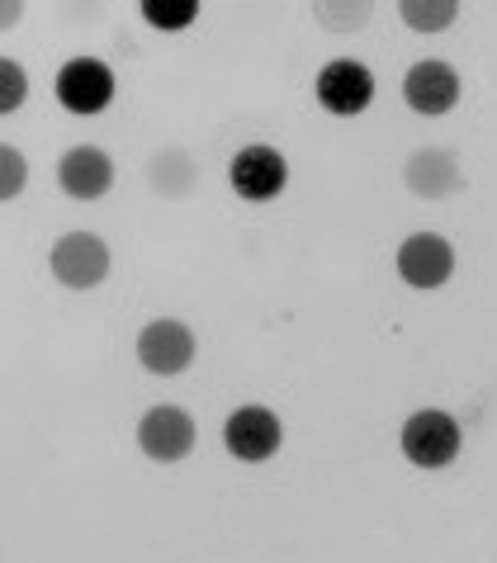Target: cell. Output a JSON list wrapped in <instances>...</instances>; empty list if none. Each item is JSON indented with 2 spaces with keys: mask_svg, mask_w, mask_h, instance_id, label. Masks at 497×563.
Wrapping results in <instances>:
<instances>
[{
  "mask_svg": "<svg viewBox=\"0 0 497 563\" xmlns=\"http://www.w3.org/2000/svg\"><path fill=\"white\" fill-rule=\"evenodd\" d=\"M398 445H402V460L417 464V468H445V464L460 460L464 431L445 408H417L408 421H402Z\"/></svg>",
  "mask_w": 497,
  "mask_h": 563,
  "instance_id": "6da1fadb",
  "label": "cell"
},
{
  "mask_svg": "<svg viewBox=\"0 0 497 563\" xmlns=\"http://www.w3.org/2000/svg\"><path fill=\"white\" fill-rule=\"evenodd\" d=\"M48 265H53L57 285L86 294V289H96V285L110 279L114 252H110V242H104V238H96V232H67V238L53 242Z\"/></svg>",
  "mask_w": 497,
  "mask_h": 563,
  "instance_id": "7a4b0ae2",
  "label": "cell"
},
{
  "mask_svg": "<svg viewBox=\"0 0 497 563\" xmlns=\"http://www.w3.org/2000/svg\"><path fill=\"white\" fill-rule=\"evenodd\" d=\"M223 445L238 464H266L285 445V427H279V417L266 402H242L223 421Z\"/></svg>",
  "mask_w": 497,
  "mask_h": 563,
  "instance_id": "3957f363",
  "label": "cell"
},
{
  "mask_svg": "<svg viewBox=\"0 0 497 563\" xmlns=\"http://www.w3.org/2000/svg\"><path fill=\"white\" fill-rule=\"evenodd\" d=\"M228 185L238 199H246V205H270V199H279L289 185L285 152L270 147V143H246L238 156H232Z\"/></svg>",
  "mask_w": 497,
  "mask_h": 563,
  "instance_id": "277c9868",
  "label": "cell"
},
{
  "mask_svg": "<svg viewBox=\"0 0 497 563\" xmlns=\"http://www.w3.org/2000/svg\"><path fill=\"white\" fill-rule=\"evenodd\" d=\"M53 96L57 104L67 109V114H100V109H110L114 100V71H110V62H100V57H71V62H62V71H57V81H53Z\"/></svg>",
  "mask_w": 497,
  "mask_h": 563,
  "instance_id": "5b68a950",
  "label": "cell"
},
{
  "mask_svg": "<svg viewBox=\"0 0 497 563\" xmlns=\"http://www.w3.org/2000/svg\"><path fill=\"white\" fill-rule=\"evenodd\" d=\"M195 355H199V341L180 318H157L137 332V365L147 374H157V379L185 374L195 365Z\"/></svg>",
  "mask_w": 497,
  "mask_h": 563,
  "instance_id": "8992f818",
  "label": "cell"
},
{
  "mask_svg": "<svg viewBox=\"0 0 497 563\" xmlns=\"http://www.w3.org/2000/svg\"><path fill=\"white\" fill-rule=\"evenodd\" d=\"M195 441H199L195 417L176 408V402H157V408H147L143 421H137V450L152 464H180L195 450Z\"/></svg>",
  "mask_w": 497,
  "mask_h": 563,
  "instance_id": "52a82bcc",
  "label": "cell"
},
{
  "mask_svg": "<svg viewBox=\"0 0 497 563\" xmlns=\"http://www.w3.org/2000/svg\"><path fill=\"white\" fill-rule=\"evenodd\" d=\"M313 96H318V104L328 109V114L355 119V114H365L369 109V100H375V76H369V67L365 62H355V57H332L328 67L318 71Z\"/></svg>",
  "mask_w": 497,
  "mask_h": 563,
  "instance_id": "ba28073f",
  "label": "cell"
},
{
  "mask_svg": "<svg viewBox=\"0 0 497 563\" xmlns=\"http://www.w3.org/2000/svg\"><path fill=\"white\" fill-rule=\"evenodd\" d=\"M460 71L450 67V62L441 57H422V62H412L408 76H402V100H408L412 114H427V119H441L450 114V109L460 104Z\"/></svg>",
  "mask_w": 497,
  "mask_h": 563,
  "instance_id": "9c48e42d",
  "label": "cell"
},
{
  "mask_svg": "<svg viewBox=\"0 0 497 563\" xmlns=\"http://www.w3.org/2000/svg\"><path fill=\"white\" fill-rule=\"evenodd\" d=\"M57 185H62V195H67V199H76V205H96V199H104V195H110V185H114L110 152H100L96 143H81L71 152H62Z\"/></svg>",
  "mask_w": 497,
  "mask_h": 563,
  "instance_id": "30bf717a",
  "label": "cell"
},
{
  "mask_svg": "<svg viewBox=\"0 0 497 563\" xmlns=\"http://www.w3.org/2000/svg\"><path fill=\"white\" fill-rule=\"evenodd\" d=\"M398 275L402 285L412 289H441L455 275V246L437 232H412L408 242L398 246Z\"/></svg>",
  "mask_w": 497,
  "mask_h": 563,
  "instance_id": "8fae6325",
  "label": "cell"
},
{
  "mask_svg": "<svg viewBox=\"0 0 497 563\" xmlns=\"http://www.w3.org/2000/svg\"><path fill=\"white\" fill-rule=\"evenodd\" d=\"M402 180H408V190L417 199H427V205H437V199H450L464 190V166L460 156L450 147H422L408 156V166H402Z\"/></svg>",
  "mask_w": 497,
  "mask_h": 563,
  "instance_id": "7c38bea8",
  "label": "cell"
},
{
  "mask_svg": "<svg viewBox=\"0 0 497 563\" xmlns=\"http://www.w3.org/2000/svg\"><path fill=\"white\" fill-rule=\"evenodd\" d=\"M147 190L157 199H190L199 190V162L185 147H162L147 162Z\"/></svg>",
  "mask_w": 497,
  "mask_h": 563,
  "instance_id": "4fadbf2b",
  "label": "cell"
},
{
  "mask_svg": "<svg viewBox=\"0 0 497 563\" xmlns=\"http://www.w3.org/2000/svg\"><path fill=\"white\" fill-rule=\"evenodd\" d=\"M398 20L412 34H445L460 20V0H398Z\"/></svg>",
  "mask_w": 497,
  "mask_h": 563,
  "instance_id": "5bb4252c",
  "label": "cell"
},
{
  "mask_svg": "<svg viewBox=\"0 0 497 563\" xmlns=\"http://www.w3.org/2000/svg\"><path fill=\"white\" fill-rule=\"evenodd\" d=\"M313 20L328 34H361L375 20V0H313Z\"/></svg>",
  "mask_w": 497,
  "mask_h": 563,
  "instance_id": "9a60e30c",
  "label": "cell"
},
{
  "mask_svg": "<svg viewBox=\"0 0 497 563\" xmlns=\"http://www.w3.org/2000/svg\"><path fill=\"white\" fill-rule=\"evenodd\" d=\"M137 10L162 34H180V29H190L199 20V0H137Z\"/></svg>",
  "mask_w": 497,
  "mask_h": 563,
  "instance_id": "2e32d148",
  "label": "cell"
},
{
  "mask_svg": "<svg viewBox=\"0 0 497 563\" xmlns=\"http://www.w3.org/2000/svg\"><path fill=\"white\" fill-rule=\"evenodd\" d=\"M29 185V162L20 147L0 143V205H10V199H20Z\"/></svg>",
  "mask_w": 497,
  "mask_h": 563,
  "instance_id": "e0dca14e",
  "label": "cell"
},
{
  "mask_svg": "<svg viewBox=\"0 0 497 563\" xmlns=\"http://www.w3.org/2000/svg\"><path fill=\"white\" fill-rule=\"evenodd\" d=\"M29 100V76L14 57H0V119L14 114Z\"/></svg>",
  "mask_w": 497,
  "mask_h": 563,
  "instance_id": "ac0fdd59",
  "label": "cell"
},
{
  "mask_svg": "<svg viewBox=\"0 0 497 563\" xmlns=\"http://www.w3.org/2000/svg\"><path fill=\"white\" fill-rule=\"evenodd\" d=\"M24 20V0H0V34Z\"/></svg>",
  "mask_w": 497,
  "mask_h": 563,
  "instance_id": "d6986e66",
  "label": "cell"
}]
</instances>
